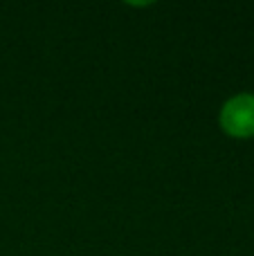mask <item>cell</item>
Instances as JSON below:
<instances>
[{
    "label": "cell",
    "mask_w": 254,
    "mask_h": 256,
    "mask_svg": "<svg viewBox=\"0 0 254 256\" xmlns=\"http://www.w3.org/2000/svg\"><path fill=\"white\" fill-rule=\"evenodd\" d=\"M218 128L232 140L254 137V92H236L218 108Z\"/></svg>",
    "instance_id": "obj_1"
}]
</instances>
